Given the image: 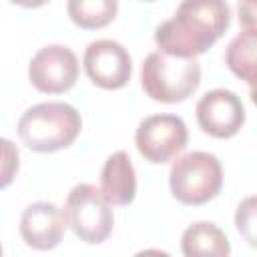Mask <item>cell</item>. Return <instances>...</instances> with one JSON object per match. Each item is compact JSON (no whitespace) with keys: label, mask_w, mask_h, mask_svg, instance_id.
I'll list each match as a JSON object with an SVG mask.
<instances>
[{"label":"cell","mask_w":257,"mask_h":257,"mask_svg":"<svg viewBox=\"0 0 257 257\" xmlns=\"http://www.w3.org/2000/svg\"><path fill=\"white\" fill-rule=\"evenodd\" d=\"M173 197L183 205H203L215 199L223 187L221 161L205 151L179 157L169 173Z\"/></svg>","instance_id":"277c9868"},{"label":"cell","mask_w":257,"mask_h":257,"mask_svg":"<svg viewBox=\"0 0 257 257\" xmlns=\"http://www.w3.org/2000/svg\"><path fill=\"white\" fill-rule=\"evenodd\" d=\"M82 118L80 112L60 100L40 102L20 116L18 135L22 143L36 153H54L70 147L80 135Z\"/></svg>","instance_id":"7a4b0ae2"},{"label":"cell","mask_w":257,"mask_h":257,"mask_svg":"<svg viewBox=\"0 0 257 257\" xmlns=\"http://www.w3.org/2000/svg\"><path fill=\"white\" fill-rule=\"evenodd\" d=\"M12 4H18L22 8H38V6H44L48 0H10Z\"/></svg>","instance_id":"ac0fdd59"},{"label":"cell","mask_w":257,"mask_h":257,"mask_svg":"<svg viewBox=\"0 0 257 257\" xmlns=\"http://www.w3.org/2000/svg\"><path fill=\"white\" fill-rule=\"evenodd\" d=\"M255 48H257V34L255 30L239 32L225 50V62L229 70L245 80L249 86L255 84Z\"/></svg>","instance_id":"4fadbf2b"},{"label":"cell","mask_w":257,"mask_h":257,"mask_svg":"<svg viewBox=\"0 0 257 257\" xmlns=\"http://www.w3.org/2000/svg\"><path fill=\"white\" fill-rule=\"evenodd\" d=\"M82 64L88 78L96 86L106 90L122 88L131 80L133 72V60L128 50L120 42L110 38L90 42L84 50Z\"/></svg>","instance_id":"ba28073f"},{"label":"cell","mask_w":257,"mask_h":257,"mask_svg":"<svg viewBox=\"0 0 257 257\" xmlns=\"http://www.w3.org/2000/svg\"><path fill=\"white\" fill-rule=\"evenodd\" d=\"M141 84L147 96L157 102H183L199 88L201 66L197 58H181L155 50L143 62Z\"/></svg>","instance_id":"3957f363"},{"label":"cell","mask_w":257,"mask_h":257,"mask_svg":"<svg viewBox=\"0 0 257 257\" xmlns=\"http://www.w3.org/2000/svg\"><path fill=\"white\" fill-rule=\"evenodd\" d=\"M28 78L32 86L40 92L60 94L74 86L78 78V60L76 54L62 44H48L40 48L30 64Z\"/></svg>","instance_id":"52a82bcc"},{"label":"cell","mask_w":257,"mask_h":257,"mask_svg":"<svg viewBox=\"0 0 257 257\" xmlns=\"http://www.w3.org/2000/svg\"><path fill=\"white\" fill-rule=\"evenodd\" d=\"M62 213L74 235L88 245L106 241L112 231L114 217L110 203L104 199L100 189L90 183H78L72 187Z\"/></svg>","instance_id":"5b68a950"},{"label":"cell","mask_w":257,"mask_h":257,"mask_svg":"<svg viewBox=\"0 0 257 257\" xmlns=\"http://www.w3.org/2000/svg\"><path fill=\"white\" fill-rule=\"evenodd\" d=\"M143 2H153V0H143Z\"/></svg>","instance_id":"d6986e66"},{"label":"cell","mask_w":257,"mask_h":257,"mask_svg":"<svg viewBox=\"0 0 257 257\" xmlns=\"http://www.w3.org/2000/svg\"><path fill=\"white\" fill-rule=\"evenodd\" d=\"M239 20L245 30H255V10L253 0H239Z\"/></svg>","instance_id":"e0dca14e"},{"label":"cell","mask_w":257,"mask_h":257,"mask_svg":"<svg viewBox=\"0 0 257 257\" xmlns=\"http://www.w3.org/2000/svg\"><path fill=\"white\" fill-rule=\"evenodd\" d=\"M66 12L78 28L96 30L108 26L114 20L118 12V0H68Z\"/></svg>","instance_id":"5bb4252c"},{"label":"cell","mask_w":257,"mask_h":257,"mask_svg":"<svg viewBox=\"0 0 257 257\" xmlns=\"http://www.w3.org/2000/svg\"><path fill=\"white\" fill-rule=\"evenodd\" d=\"M181 249L187 257H227L231 253V245L225 231L209 221H199L187 227L181 237Z\"/></svg>","instance_id":"7c38bea8"},{"label":"cell","mask_w":257,"mask_h":257,"mask_svg":"<svg viewBox=\"0 0 257 257\" xmlns=\"http://www.w3.org/2000/svg\"><path fill=\"white\" fill-rule=\"evenodd\" d=\"M66 229V219L62 209L54 203L38 201L24 209L20 217V235L24 243L38 251L54 249Z\"/></svg>","instance_id":"30bf717a"},{"label":"cell","mask_w":257,"mask_h":257,"mask_svg":"<svg viewBox=\"0 0 257 257\" xmlns=\"http://www.w3.org/2000/svg\"><path fill=\"white\" fill-rule=\"evenodd\" d=\"M197 122L215 139H231L245 124V106L233 90L215 88L205 92L197 106Z\"/></svg>","instance_id":"9c48e42d"},{"label":"cell","mask_w":257,"mask_h":257,"mask_svg":"<svg viewBox=\"0 0 257 257\" xmlns=\"http://www.w3.org/2000/svg\"><path fill=\"white\" fill-rule=\"evenodd\" d=\"M18 167H20L18 147L10 139L0 137V189H6L16 179Z\"/></svg>","instance_id":"9a60e30c"},{"label":"cell","mask_w":257,"mask_h":257,"mask_svg":"<svg viewBox=\"0 0 257 257\" xmlns=\"http://www.w3.org/2000/svg\"><path fill=\"white\" fill-rule=\"evenodd\" d=\"M100 193L110 205H131L137 195V173L128 153H112L100 171Z\"/></svg>","instance_id":"8fae6325"},{"label":"cell","mask_w":257,"mask_h":257,"mask_svg":"<svg viewBox=\"0 0 257 257\" xmlns=\"http://www.w3.org/2000/svg\"><path fill=\"white\" fill-rule=\"evenodd\" d=\"M231 8L227 0H181L177 12L155 30L159 50L195 58L209 50L229 28Z\"/></svg>","instance_id":"6da1fadb"},{"label":"cell","mask_w":257,"mask_h":257,"mask_svg":"<svg viewBox=\"0 0 257 257\" xmlns=\"http://www.w3.org/2000/svg\"><path fill=\"white\" fill-rule=\"evenodd\" d=\"M189 131L177 114H151L143 118L135 133V145L145 161L153 165H165L187 147Z\"/></svg>","instance_id":"8992f818"},{"label":"cell","mask_w":257,"mask_h":257,"mask_svg":"<svg viewBox=\"0 0 257 257\" xmlns=\"http://www.w3.org/2000/svg\"><path fill=\"white\" fill-rule=\"evenodd\" d=\"M235 225L249 245H255V197H247L239 203L235 213Z\"/></svg>","instance_id":"2e32d148"},{"label":"cell","mask_w":257,"mask_h":257,"mask_svg":"<svg viewBox=\"0 0 257 257\" xmlns=\"http://www.w3.org/2000/svg\"><path fill=\"white\" fill-rule=\"evenodd\" d=\"M0 255H2V247H0Z\"/></svg>","instance_id":"ffe728a7"}]
</instances>
